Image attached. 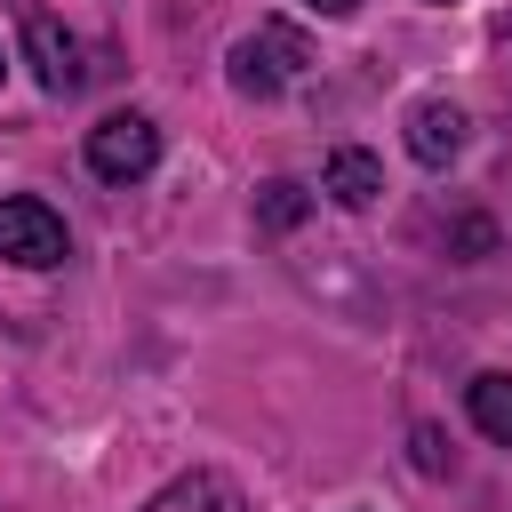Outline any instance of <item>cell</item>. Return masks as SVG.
<instances>
[{"instance_id": "6da1fadb", "label": "cell", "mask_w": 512, "mask_h": 512, "mask_svg": "<svg viewBox=\"0 0 512 512\" xmlns=\"http://www.w3.org/2000/svg\"><path fill=\"white\" fill-rule=\"evenodd\" d=\"M24 48H32V72H40L48 96H80L88 80L112 72V48H104V40L64 32V24H56L48 8H32V0H24Z\"/></svg>"}, {"instance_id": "7a4b0ae2", "label": "cell", "mask_w": 512, "mask_h": 512, "mask_svg": "<svg viewBox=\"0 0 512 512\" xmlns=\"http://www.w3.org/2000/svg\"><path fill=\"white\" fill-rule=\"evenodd\" d=\"M304 64H312V40H304L296 24H280V16H264V24L232 48V88H240V96H280Z\"/></svg>"}, {"instance_id": "3957f363", "label": "cell", "mask_w": 512, "mask_h": 512, "mask_svg": "<svg viewBox=\"0 0 512 512\" xmlns=\"http://www.w3.org/2000/svg\"><path fill=\"white\" fill-rule=\"evenodd\" d=\"M88 168H96L104 184H144V176L160 168V128H152L144 112L96 120V128H88Z\"/></svg>"}, {"instance_id": "277c9868", "label": "cell", "mask_w": 512, "mask_h": 512, "mask_svg": "<svg viewBox=\"0 0 512 512\" xmlns=\"http://www.w3.org/2000/svg\"><path fill=\"white\" fill-rule=\"evenodd\" d=\"M0 256H8V264H24V272H48V264H64V256H72V240H64V216H56L48 200H32V192L0 200Z\"/></svg>"}, {"instance_id": "5b68a950", "label": "cell", "mask_w": 512, "mask_h": 512, "mask_svg": "<svg viewBox=\"0 0 512 512\" xmlns=\"http://www.w3.org/2000/svg\"><path fill=\"white\" fill-rule=\"evenodd\" d=\"M408 152H416L424 168H448V160L464 152V112H456L448 96H424V104H408Z\"/></svg>"}, {"instance_id": "8992f818", "label": "cell", "mask_w": 512, "mask_h": 512, "mask_svg": "<svg viewBox=\"0 0 512 512\" xmlns=\"http://www.w3.org/2000/svg\"><path fill=\"white\" fill-rule=\"evenodd\" d=\"M320 192H328L336 208H376V192H384V168H376V152H360V144H336V152H328V168H320Z\"/></svg>"}, {"instance_id": "52a82bcc", "label": "cell", "mask_w": 512, "mask_h": 512, "mask_svg": "<svg viewBox=\"0 0 512 512\" xmlns=\"http://www.w3.org/2000/svg\"><path fill=\"white\" fill-rule=\"evenodd\" d=\"M144 512H248V496H240V480H224V472H184V480H168Z\"/></svg>"}, {"instance_id": "ba28073f", "label": "cell", "mask_w": 512, "mask_h": 512, "mask_svg": "<svg viewBox=\"0 0 512 512\" xmlns=\"http://www.w3.org/2000/svg\"><path fill=\"white\" fill-rule=\"evenodd\" d=\"M464 408H472V424H480L496 448H512V376H504V368L472 376V384H464Z\"/></svg>"}, {"instance_id": "9c48e42d", "label": "cell", "mask_w": 512, "mask_h": 512, "mask_svg": "<svg viewBox=\"0 0 512 512\" xmlns=\"http://www.w3.org/2000/svg\"><path fill=\"white\" fill-rule=\"evenodd\" d=\"M304 216H312V192H304V184L272 176V184L256 192V224H264V232H288V224H304Z\"/></svg>"}, {"instance_id": "30bf717a", "label": "cell", "mask_w": 512, "mask_h": 512, "mask_svg": "<svg viewBox=\"0 0 512 512\" xmlns=\"http://www.w3.org/2000/svg\"><path fill=\"white\" fill-rule=\"evenodd\" d=\"M416 464H424V472H448V448H440L432 424H416Z\"/></svg>"}, {"instance_id": "8fae6325", "label": "cell", "mask_w": 512, "mask_h": 512, "mask_svg": "<svg viewBox=\"0 0 512 512\" xmlns=\"http://www.w3.org/2000/svg\"><path fill=\"white\" fill-rule=\"evenodd\" d=\"M304 8H312V16H352L360 0H304Z\"/></svg>"}, {"instance_id": "7c38bea8", "label": "cell", "mask_w": 512, "mask_h": 512, "mask_svg": "<svg viewBox=\"0 0 512 512\" xmlns=\"http://www.w3.org/2000/svg\"><path fill=\"white\" fill-rule=\"evenodd\" d=\"M0 72H8V56H0Z\"/></svg>"}]
</instances>
